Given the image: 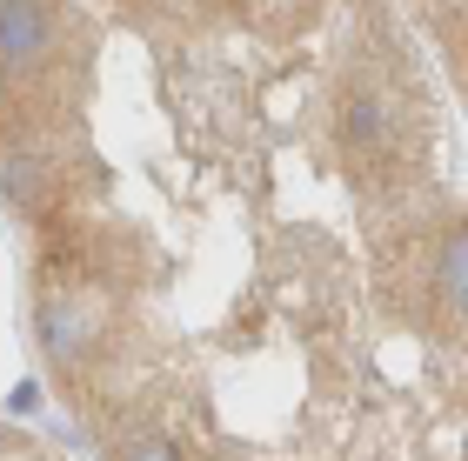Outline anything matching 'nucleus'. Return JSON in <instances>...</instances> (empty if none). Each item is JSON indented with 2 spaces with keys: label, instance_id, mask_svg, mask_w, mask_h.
Segmentation results:
<instances>
[{
  "label": "nucleus",
  "instance_id": "nucleus-1",
  "mask_svg": "<svg viewBox=\"0 0 468 461\" xmlns=\"http://www.w3.org/2000/svg\"><path fill=\"white\" fill-rule=\"evenodd\" d=\"M0 207L94 461H468V187L395 0H0Z\"/></svg>",
  "mask_w": 468,
  "mask_h": 461
},
{
  "label": "nucleus",
  "instance_id": "nucleus-2",
  "mask_svg": "<svg viewBox=\"0 0 468 461\" xmlns=\"http://www.w3.org/2000/svg\"><path fill=\"white\" fill-rule=\"evenodd\" d=\"M401 7H409V27L421 34V47L435 54L441 80L455 88L468 114V0H401Z\"/></svg>",
  "mask_w": 468,
  "mask_h": 461
},
{
  "label": "nucleus",
  "instance_id": "nucleus-3",
  "mask_svg": "<svg viewBox=\"0 0 468 461\" xmlns=\"http://www.w3.org/2000/svg\"><path fill=\"white\" fill-rule=\"evenodd\" d=\"M0 461H68L54 442H40V435L27 428H14V422H0Z\"/></svg>",
  "mask_w": 468,
  "mask_h": 461
}]
</instances>
